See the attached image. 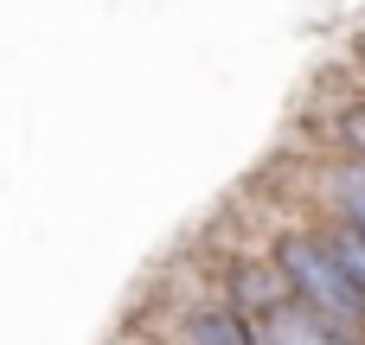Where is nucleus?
<instances>
[{
    "label": "nucleus",
    "mask_w": 365,
    "mask_h": 345,
    "mask_svg": "<svg viewBox=\"0 0 365 345\" xmlns=\"http://www.w3.org/2000/svg\"><path fill=\"white\" fill-rule=\"evenodd\" d=\"M276 269H282V282H289L314 314H327V320H340V327H365V288L340 269V256H334L327 243L289 237V243L276 250Z\"/></svg>",
    "instance_id": "f257e3e1"
},
{
    "label": "nucleus",
    "mask_w": 365,
    "mask_h": 345,
    "mask_svg": "<svg viewBox=\"0 0 365 345\" xmlns=\"http://www.w3.org/2000/svg\"><path fill=\"white\" fill-rule=\"evenodd\" d=\"M327 250L340 256V269L365 288V230H340V237H327Z\"/></svg>",
    "instance_id": "39448f33"
},
{
    "label": "nucleus",
    "mask_w": 365,
    "mask_h": 345,
    "mask_svg": "<svg viewBox=\"0 0 365 345\" xmlns=\"http://www.w3.org/2000/svg\"><path fill=\"white\" fill-rule=\"evenodd\" d=\"M263 339L269 345H353V333L327 314H314L308 301H282L276 314H263Z\"/></svg>",
    "instance_id": "f03ea898"
},
{
    "label": "nucleus",
    "mask_w": 365,
    "mask_h": 345,
    "mask_svg": "<svg viewBox=\"0 0 365 345\" xmlns=\"http://www.w3.org/2000/svg\"><path fill=\"white\" fill-rule=\"evenodd\" d=\"M334 198L346 205L353 230H365V166H346V173H334Z\"/></svg>",
    "instance_id": "20e7f679"
},
{
    "label": "nucleus",
    "mask_w": 365,
    "mask_h": 345,
    "mask_svg": "<svg viewBox=\"0 0 365 345\" xmlns=\"http://www.w3.org/2000/svg\"><path fill=\"white\" fill-rule=\"evenodd\" d=\"M186 345H269V339H263L250 320H237V314H192Z\"/></svg>",
    "instance_id": "7ed1b4c3"
}]
</instances>
